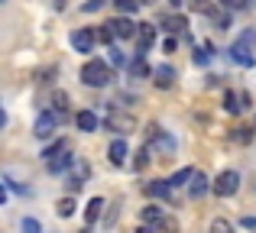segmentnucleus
I'll use <instances>...</instances> for the list:
<instances>
[{
	"label": "nucleus",
	"mask_w": 256,
	"mask_h": 233,
	"mask_svg": "<svg viewBox=\"0 0 256 233\" xmlns=\"http://www.w3.org/2000/svg\"><path fill=\"white\" fill-rule=\"evenodd\" d=\"M52 104H56L58 114H65V110H68V94H65V91H52Z\"/></svg>",
	"instance_id": "393cba45"
},
{
	"label": "nucleus",
	"mask_w": 256,
	"mask_h": 233,
	"mask_svg": "<svg viewBox=\"0 0 256 233\" xmlns=\"http://www.w3.org/2000/svg\"><path fill=\"white\" fill-rule=\"evenodd\" d=\"M169 3H172V6H182V0H169Z\"/></svg>",
	"instance_id": "79ce46f5"
},
{
	"label": "nucleus",
	"mask_w": 256,
	"mask_h": 233,
	"mask_svg": "<svg viewBox=\"0 0 256 233\" xmlns=\"http://www.w3.org/2000/svg\"><path fill=\"white\" fill-rule=\"evenodd\" d=\"M100 208H104V198H91V201H88V208H84L88 224H94V221L100 217Z\"/></svg>",
	"instance_id": "2eb2a0df"
},
{
	"label": "nucleus",
	"mask_w": 256,
	"mask_h": 233,
	"mask_svg": "<svg viewBox=\"0 0 256 233\" xmlns=\"http://www.w3.org/2000/svg\"><path fill=\"white\" fill-rule=\"evenodd\" d=\"M110 62H114V65H124V52H117V49H110Z\"/></svg>",
	"instance_id": "e433bc0d"
},
{
	"label": "nucleus",
	"mask_w": 256,
	"mask_h": 233,
	"mask_svg": "<svg viewBox=\"0 0 256 233\" xmlns=\"http://www.w3.org/2000/svg\"><path fill=\"white\" fill-rule=\"evenodd\" d=\"M94 39H98V32L88 29V26H82V29L72 32V45H75L78 52H91L94 49Z\"/></svg>",
	"instance_id": "423d86ee"
},
{
	"label": "nucleus",
	"mask_w": 256,
	"mask_h": 233,
	"mask_svg": "<svg viewBox=\"0 0 256 233\" xmlns=\"http://www.w3.org/2000/svg\"><path fill=\"white\" fill-rule=\"evenodd\" d=\"M107 156H110L114 165H124L126 162V143H124V139H114L110 149H107Z\"/></svg>",
	"instance_id": "f8f14e48"
},
{
	"label": "nucleus",
	"mask_w": 256,
	"mask_h": 233,
	"mask_svg": "<svg viewBox=\"0 0 256 233\" xmlns=\"http://www.w3.org/2000/svg\"><path fill=\"white\" fill-rule=\"evenodd\" d=\"M162 26H166V29H169V32H185V16H166L162 19Z\"/></svg>",
	"instance_id": "6ab92c4d"
},
{
	"label": "nucleus",
	"mask_w": 256,
	"mask_h": 233,
	"mask_svg": "<svg viewBox=\"0 0 256 233\" xmlns=\"http://www.w3.org/2000/svg\"><path fill=\"white\" fill-rule=\"evenodd\" d=\"M208 191V178L204 175H194V182H192V198H201Z\"/></svg>",
	"instance_id": "cd10ccee"
},
{
	"label": "nucleus",
	"mask_w": 256,
	"mask_h": 233,
	"mask_svg": "<svg viewBox=\"0 0 256 233\" xmlns=\"http://www.w3.org/2000/svg\"><path fill=\"white\" fill-rule=\"evenodd\" d=\"M136 233H156V230H150V227H140Z\"/></svg>",
	"instance_id": "a19ab883"
},
{
	"label": "nucleus",
	"mask_w": 256,
	"mask_h": 233,
	"mask_svg": "<svg viewBox=\"0 0 256 233\" xmlns=\"http://www.w3.org/2000/svg\"><path fill=\"white\" fill-rule=\"evenodd\" d=\"M84 178H88V165L82 162L75 172H72V182H68V188L72 191H82V185H84Z\"/></svg>",
	"instance_id": "f3484780"
},
{
	"label": "nucleus",
	"mask_w": 256,
	"mask_h": 233,
	"mask_svg": "<svg viewBox=\"0 0 256 233\" xmlns=\"http://www.w3.org/2000/svg\"><path fill=\"white\" fill-rule=\"evenodd\" d=\"M234 136H237V143H250V139H253V130H250V126H237V133H234Z\"/></svg>",
	"instance_id": "473e14b6"
},
{
	"label": "nucleus",
	"mask_w": 256,
	"mask_h": 233,
	"mask_svg": "<svg viewBox=\"0 0 256 233\" xmlns=\"http://www.w3.org/2000/svg\"><path fill=\"white\" fill-rule=\"evenodd\" d=\"M156 233H178V221H175V217H162V221L156 224Z\"/></svg>",
	"instance_id": "4be33fe9"
},
{
	"label": "nucleus",
	"mask_w": 256,
	"mask_h": 233,
	"mask_svg": "<svg viewBox=\"0 0 256 233\" xmlns=\"http://www.w3.org/2000/svg\"><path fill=\"white\" fill-rule=\"evenodd\" d=\"M250 6H253V0H224V10H230V13L250 10Z\"/></svg>",
	"instance_id": "a878e982"
},
{
	"label": "nucleus",
	"mask_w": 256,
	"mask_h": 233,
	"mask_svg": "<svg viewBox=\"0 0 256 233\" xmlns=\"http://www.w3.org/2000/svg\"><path fill=\"white\" fill-rule=\"evenodd\" d=\"M244 227H250V230H256V217H244Z\"/></svg>",
	"instance_id": "58836bf2"
},
{
	"label": "nucleus",
	"mask_w": 256,
	"mask_h": 233,
	"mask_svg": "<svg viewBox=\"0 0 256 233\" xmlns=\"http://www.w3.org/2000/svg\"><path fill=\"white\" fill-rule=\"evenodd\" d=\"M110 29L117 39H133L140 32V23H133L130 16H120V19H110Z\"/></svg>",
	"instance_id": "39448f33"
},
{
	"label": "nucleus",
	"mask_w": 256,
	"mask_h": 233,
	"mask_svg": "<svg viewBox=\"0 0 256 233\" xmlns=\"http://www.w3.org/2000/svg\"><path fill=\"white\" fill-rule=\"evenodd\" d=\"M146 165H150V149L136 152V169H146Z\"/></svg>",
	"instance_id": "f704fd0d"
},
{
	"label": "nucleus",
	"mask_w": 256,
	"mask_h": 233,
	"mask_svg": "<svg viewBox=\"0 0 256 233\" xmlns=\"http://www.w3.org/2000/svg\"><path fill=\"white\" fill-rule=\"evenodd\" d=\"M162 49H166V52H175V49H178V42H175V39H166Z\"/></svg>",
	"instance_id": "4c0bfd02"
},
{
	"label": "nucleus",
	"mask_w": 256,
	"mask_h": 233,
	"mask_svg": "<svg viewBox=\"0 0 256 233\" xmlns=\"http://www.w3.org/2000/svg\"><path fill=\"white\" fill-rule=\"evenodd\" d=\"M75 126L82 133H94V130H98V114H94V110H78V114H75Z\"/></svg>",
	"instance_id": "9d476101"
},
{
	"label": "nucleus",
	"mask_w": 256,
	"mask_h": 233,
	"mask_svg": "<svg viewBox=\"0 0 256 233\" xmlns=\"http://www.w3.org/2000/svg\"><path fill=\"white\" fill-rule=\"evenodd\" d=\"M146 195H152V198H169L172 195V185L169 182H150V185H146Z\"/></svg>",
	"instance_id": "4468645a"
},
{
	"label": "nucleus",
	"mask_w": 256,
	"mask_h": 233,
	"mask_svg": "<svg viewBox=\"0 0 256 233\" xmlns=\"http://www.w3.org/2000/svg\"><path fill=\"white\" fill-rule=\"evenodd\" d=\"M188 178H194V172H192V169H182V172H175V175L169 178V185H172V188H182Z\"/></svg>",
	"instance_id": "b1692460"
},
{
	"label": "nucleus",
	"mask_w": 256,
	"mask_h": 233,
	"mask_svg": "<svg viewBox=\"0 0 256 233\" xmlns=\"http://www.w3.org/2000/svg\"><path fill=\"white\" fill-rule=\"evenodd\" d=\"M104 123L110 126V130H117V133H130L133 126H136V120H133L130 114H117V110H114V114L104 117Z\"/></svg>",
	"instance_id": "6e6552de"
},
{
	"label": "nucleus",
	"mask_w": 256,
	"mask_h": 233,
	"mask_svg": "<svg viewBox=\"0 0 256 233\" xmlns=\"http://www.w3.org/2000/svg\"><path fill=\"white\" fill-rule=\"evenodd\" d=\"M230 58H234V62H240L244 68H253V65H256V55H253L250 49H246V39H237V42H234Z\"/></svg>",
	"instance_id": "0eeeda50"
},
{
	"label": "nucleus",
	"mask_w": 256,
	"mask_h": 233,
	"mask_svg": "<svg viewBox=\"0 0 256 233\" xmlns=\"http://www.w3.org/2000/svg\"><path fill=\"white\" fill-rule=\"evenodd\" d=\"M143 221L146 224H159V221H162V208H156V204L143 208Z\"/></svg>",
	"instance_id": "5701e85b"
},
{
	"label": "nucleus",
	"mask_w": 256,
	"mask_h": 233,
	"mask_svg": "<svg viewBox=\"0 0 256 233\" xmlns=\"http://www.w3.org/2000/svg\"><path fill=\"white\" fill-rule=\"evenodd\" d=\"M152 81H156V88H172L175 84V68L172 65H156V68H152Z\"/></svg>",
	"instance_id": "1a4fd4ad"
},
{
	"label": "nucleus",
	"mask_w": 256,
	"mask_h": 233,
	"mask_svg": "<svg viewBox=\"0 0 256 233\" xmlns=\"http://www.w3.org/2000/svg\"><path fill=\"white\" fill-rule=\"evenodd\" d=\"M82 81L88 88H107V84L114 81V68L104 62V58H91V62H84V68H82Z\"/></svg>",
	"instance_id": "f257e3e1"
},
{
	"label": "nucleus",
	"mask_w": 256,
	"mask_h": 233,
	"mask_svg": "<svg viewBox=\"0 0 256 233\" xmlns=\"http://www.w3.org/2000/svg\"><path fill=\"white\" fill-rule=\"evenodd\" d=\"M68 6V0H56V10H65Z\"/></svg>",
	"instance_id": "ea45409f"
},
{
	"label": "nucleus",
	"mask_w": 256,
	"mask_h": 233,
	"mask_svg": "<svg viewBox=\"0 0 256 233\" xmlns=\"http://www.w3.org/2000/svg\"><path fill=\"white\" fill-rule=\"evenodd\" d=\"M114 3H117V10H120V13H136L140 0H114Z\"/></svg>",
	"instance_id": "7c9ffc66"
},
{
	"label": "nucleus",
	"mask_w": 256,
	"mask_h": 233,
	"mask_svg": "<svg viewBox=\"0 0 256 233\" xmlns=\"http://www.w3.org/2000/svg\"><path fill=\"white\" fill-rule=\"evenodd\" d=\"M152 42H156V26L152 23H140V55H143Z\"/></svg>",
	"instance_id": "9b49d317"
},
{
	"label": "nucleus",
	"mask_w": 256,
	"mask_h": 233,
	"mask_svg": "<svg viewBox=\"0 0 256 233\" xmlns=\"http://www.w3.org/2000/svg\"><path fill=\"white\" fill-rule=\"evenodd\" d=\"M224 110H230V114H240V110H244V101H240V94L227 91V94H224Z\"/></svg>",
	"instance_id": "a211bd4d"
},
{
	"label": "nucleus",
	"mask_w": 256,
	"mask_h": 233,
	"mask_svg": "<svg viewBox=\"0 0 256 233\" xmlns=\"http://www.w3.org/2000/svg\"><path fill=\"white\" fill-rule=\"evenodd\" d=\"M192 6H194V10H198V13H208V16H211V13H214V6L208 3V0H194Z\"/></svg>",
	"instance_id": "72a5a7b5"
},
{
	"label": "nucleus",
	"mask_w": 256,
	"mask_h": 233,
	"mask_svg": "<svg viewBox=\"0 0 256 233\" xmlns=\"http://www.w3.org/2000/svg\"><path fill=\"white\" fill-rule=\"evenodd\" d=\"M94 32H98V39H100V42H114V39H117V36H114V29H110V23L98 26V29H94Z\"/></svg>",
	"instance_id": "c756f323"
},
{
	"label": "nucleus",
	"mask_w": 256,
	"mask_h": 233,
	"mask_svg": "<svg viewBox=\"0 0 256 233\" xmlns=\"http://www.w3.org/2000/svg\"><path fill=\"white\" fill-rule=\"evenodd\" d=\"M211 55H214V45H211V42L201 45V49L194 52V65H208V62H211Z\"/></svg>",
	"instance_id": "aec40b11"
},
{
	"label": "nucleus",
	"mask_w": 256,
	"mask_h": 233,
	"mask_svg": "<svg viewBox=\"0 0 256 233\" xmlns=\"http://www.w3.org/2000/svg\"><path fill=\"white\" fill-rule=\"evenodd\" d=\"M130 75L133 78H152V68L143 62V58H133V62H130Z\"/></svg>",
	"instance_id": "dca6fc26"
},
{
	"label": "nucleus",
	"mask_w": 256,
	"mask_h": 233,
	"mask_svg": "<svg viewBox=\"0 0 256 233\" xmlns=\"http://www.w3.org/2000/svg\"><path fill=\"white\" fill-rule=\"evenodd\" d=\"M46 165H49V172H65V169L72 165V152H68V149H62L56 159H49Z\"/></svg>",
	"instance_id": "ddd939ff"
},
{
	"label": "nucleus",
	"mask_w": 256,
	"mask_h": 233,
	"mask_svg": "<svg viewBox=\"0 0 256 233\" xmlns=\"http://www.w3.org/2000/svg\"><path fill=\"white\" fill-rule=\"evenodd\" d=\"M214 195L218 198H230V195H237V188H240V175L234 169H227V172H220L218 178H214Z\"/></svg>",
	"instance_id": "7ed1b4c3"
},
{
	"label": "nucleus",
	"mask_w": 256,
	"mask_h": 233,
	"mask_svg": "<svg viewBox=\"0 0 256 233\" xmlns=\"http://www.w3.org/2000/svg\"><path fill=\"white\" fill-rule=\"evenodd\" d=\"M208 233H234V227H230V221L218 217V221H211V227H208Z\"/></svg>",
	"instance_id": "bb28decb"
},
{
	"label": "nucleus",
	"mask_w": 256,
	"mask_h": 233,
	"mask_svg": "<svg viewBox=\"0 0 256 233\" xmlns=\"http://www.w3.org/2000/svg\"><path fill=\"white\" fill-rule=\"evenodd\" d=\"M56 126H58V110H56V114H52V110H46V114L36 117V123H32V133H36L39 139H49Z\"/></svg>",
	"instance_id": "20e7f679"
},
{
	"label": "nucleus",
	"mask_w": 256,
	"mask_h": 233,
	"mask_svg": "<svg viewBox=\"0 0 256 233\" xmlns=\"http://www.w3.org/2000/svg\"><path fill=\"white\" fill-rule=\"evenodd\" d=\"M104 6V0H88L84 3V13H94V10H100Z\"/></svg>",
	"instance_id": "c9c22d12"
},
{
	"label": "nucleus",
	"mask_w": 256,
	"mask_h": 233,
	"mask_svg": "<svg viewBox=\"0 0 256 233\" xmlns=\"http://www.w3.org/2000/svg\"><path fill=\"white\" fill-rule=\"evenodd\" d=\"M146 149H150V152L156 149V156L166 159V156H172V152H175V139H172L159 123H152L150 130H146Z\"/></svg>",
	"instance_id": "f03ea898"
},
{
	"label": "nucleus",
	"mask_w": 256,
	"mask_h": 233,
	"mask_svg": "<svg viewBox=\"0 0 256 233\" xmlns=\"http://www.w3.org/2000/svg\"><path fill=\"white\" fill-rule=\"evenodd\" d=\"M56 211H58V217H72L75 214V198H62V201L56 204Z\"/></svg>",
	"instance_id": "412c9836"
},
{
	"label": "nucleus",
	"mask_w": 256,
	"mask_h": 233,
	"mask_svg": "<svg viewBox=\"0 0 256 233\" xmlns=\"http://www.w3.org/2000/svg\"><path fill=\"white\" fill-rule=\"evenodd\" d=\"M62 149H68V143H65V139H58V143H52L49 149L42 152V156H46V162H49V159H56V156H58V152H62Z\"/></svg>",
	"instance_id": "c85d7f7f"
},
{
	"label": "nucleus",
	"mask_w": 256,
	"mask_h": 233,
	"mask_svg": "<svg viewBox=\"0 0 256 233\" xmlns=\"http://www.w3.org/2000/svg\"><path fill=\"white\" fill-rule=\"evenodd\" d=\"M140 3H146V6H150V3H156V0H140Z\"/></svg>",
	"instance_id": "37998d69"
},
{
	"label": "nucleus",
	"mask_w": 256,
	"mask_h": 233,
	"mask_svg": "<svg viewBox=\"0 0 256 233\" xmlns=\"http://www.w3.org/2000/svg\"><path fill=\"white\" fill-rule=\"evenodd\" d=\"M23 233H42V227H39L36 217H26V221H23Z\"/></svg>",
	"instance_id": "2f4dec72"
}]
</instances>
